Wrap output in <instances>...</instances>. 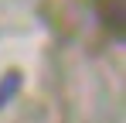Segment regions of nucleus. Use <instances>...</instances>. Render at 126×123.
<instances>
[{"label":"nucleus","mask_w":126,"mask_h":123,"mask_svg":"<svg viewBox=\"0 0 126 123\" xmlns=\"http://www.w3.org/2000/svg\"><path fill=\"white\" fill-rule=\"evenodd\" d=\"M17 89H21V75H17V72H7V75L0 79V106H7V102L14 99Z\"/></svg>","instance_id":"f257e3e1"}]
</instances>
